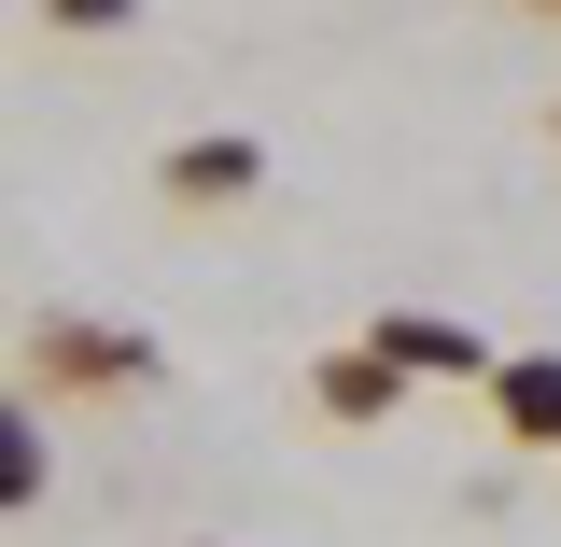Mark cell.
Listing matches in <instances>:
<instances>
[{
  "mask_svg": "<svg viewBox=\"0 0 561 547\" xmlns=\"http://www.w3.org/2000/svg\"><path fill=\"white\" fill-rule=\"evenodd\" d=\"M309 408H323V421H393V408H408V365L351 338V351H323V365H309Z\"/></svg>",
  "mask_w": 561,
  "mask_h": 547,
  "instance_id": "8992f818",
  "label": "cell"
},
{
  "mask_svg": "<svg viewBox=\"0 0 561 547\" xmlns=\"http://www.w3.org/2000/svg\"><path fill=\"white\" fill-rule=\"evenodd\" d=\"M365 351H393L408 379H491L478 323H449V309H379V323H365Z\"/></svg>",
  "mask_w": 561,
  "mask_h": 547,
  "instance_id": "277c9868",
  "label": "cell"
},
{
  "mask_svg": "<svg viewBox=\"0 0 561 547\" xmlns=\"http://www.w3.org/2000/svg\"><path fill=\"white\" fill-rule=\"evenodd\" d=\"M491 421H505V449H561V351H491Z\"/></svg>",
  "mask_w": 561,
  "mask_h": 547,
  "instance_id": "3957f363",
  "label": "cell"
},
{
  "mask_svg": "<svg viewBox=\"0 0 561 547\" xmlns=\"http://www.w3.org/2000/svg\"><path fill=\"white\" fill-rule=\"evenodd\" d=\"M154 365L169 351L140 323H99V309H43L28 323V394L43 408H127V394H154Z\"/></svg>",
  "mask_w": 561,
  "mask_h": 547,
  "instance_id": "6da1fadb",
  "label": "cell"
},
{
  "mask_svg": "<svg viewBox=\"0 0 561 547\" xmlns=\"http://www.w3.org/2000/svg\"><path fill=\"white\" fill-rule=\"evenodd\" d=\"M43 491H57V421L28 379H0V520H28Z\"/></svg>",
  "mask_w": 561,
  "mask_h": 547,
  "instance_id": "5b68a950",
  "label": "cell"
},
{
  "mask_svg": "<svg viewBox=\"0 0 561 547\" xmlns=\"http://www.w3.org/2000/svg\"><path fill=\"white\" fill-rule=\"evenodd\" d=\"M253 183H267V140H239V127L169 140V155H154V197H169V210H239Z\"/></svg>",
  "mask_w": 561,
  "mask_h": 547,
  "instance_id": "7a4b0ae2",
  "label": "cell"
},
{
  "mask_svg": "<svg viewBox=\"0 0 561 547\" xmlns=\"http://www.w3.org/2000/svg\"><path fill=\"white\" fill-rule=\"evenodd\" d=\"M519 14H548V29H561V0H519Z\"/></svg>",
  "mask_w": 561,
  "mask_h": 547,
  "instance_id": "ba28073f",
  "label": "cell"
},
{
  "mask_svg": "<svg viewBox=\"0 0 561 547\" xmlns=\"http://www.w3.org/2000/svg\"><path fill=\"white\" fill-rule=\"evenodd\" d=\"M70 43H113V29H140V0H43Z\"/></svg>",
  "mask_w": 561,
  "mask_h": 547,
  "instance_id": "52a82bcc",
  "label": "cell"
}]
</instances>
